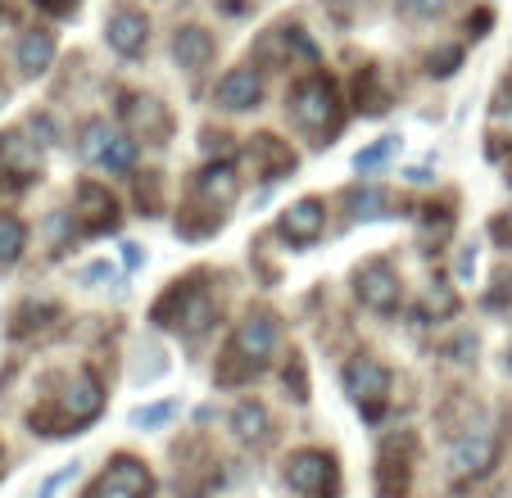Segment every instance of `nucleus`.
Listing matches in <instances>:
<instances>
[{
  "mask_svg": "<svg viewBox=\"0 0 512 498\" xmlns=\"http://www.w3.org/2000/svg\"><path fill=\"white\" fill-rule=\"evenodd\" d=\"M100 408H105V390H100L96 372L82 367V372L68 376L64 394H55L41 412H32V431H41V435H78L82 426L96 422Z\"/></svg>",
  "mask_w": 512,
  "mask_h": 498,
  "instance_id": "1",
  "label": "nucleus"
},
{
  "mask_svg": "<svg viewBox=\"0 0 512 498\" xmlns=\"http://www.w3.org/2000/svg\"><path fill=\"white\" fill-rule=\"evenodd\" d=\"M150 317H155V326H173L182 336H200V331L213 326L218 308H213V295L204 286H191V281L182 286V281H173V286L164 290V299L150 308Z\"/></svg>",
  "mask_w": 512,
  "mask_h": 498,
  "instance_id": "2",
  "label": "nucleus"
},
{
  "mask_svg": "<svg viewBox=\"0 0 512 498\" xmlns=\"http://www.w3.org/2000/svg\"><path fill=\"white\" fill-rule=\"evenodd\" d=\"M290 118L304 127V132H336L340 123V100H336V87H331V77L322 73H309L295 82V91H290Z\"/></svg>",
  "mask_w": 512,
  "mask_h": 498,
  "instance_id": "3",
  "label": "nucleus"
},
{
  "mask_svg": "<svg viewBox=\"0 0 512 498\" xmlns=\"http://www.w3.org/2000/svg\"><path fill=\"white\" fill-rule=\"evenodd\" d=\"M345 390H349V399H354V408L363 412L368 422H377L390 403V367L377 363V358H354L345 372Z\"/></svg>",
  "mask_w": 512,
  "mask_h": 498,
  "instance_id": "4",
  "label": "nucleus"
},
{
  "mask_svg": "<svg viewBox=\"0 0 512 498\" xmlns=\"http://www.w3.org/2000/svg\"><path fill=\"white\" fill-rule=\"evenodd\" d=\"M150 494H155L150 467L123 453V458H114L96 480H91V489L82 498H150Z\"/></svg>",
  "mask_w": 512,
  "mask_h": 498,
  "instance_id": "5",
  "label": "nucleus"
},
{
  "mask_svg": "<svg viewBox=\"0 0 512 498\" xmlns=\"http://www.w3.org/2000/svg\"><path fill=\"white\" fill-rule=\"evenodd\" d=\"M286 485L304 498H327L336 489V458L322 449H300L286 458Z\"/></svg>",
  "mask_w": 512,
  "mask_h": 498,
  "instance_id": "6",
  "label": "nucleus"
},
{
  "mask_svg": "<svg viewBox=\"0 0 512 498\" xmlns=\"http://www.w3.org/2000/svg\"><path fill=\"white\" fill-rule=\"evenodd\" d=\"M354 295L363 299V308L372 313H395L404 304V286H399V272L386 259H368L354 272Z\"/></svg>",
  "mask_w": 512,
  "mask_h": 498,
  "instance_id": "7",
  "label": "nucleus"
},
{
  "mask_svg": "<svg viewBox=\"0 0 512 498\" xmlns=\"http://www.w3.org/2000/svg\"><path fill=\"white\" fill-rule=\"evenodd\" d=\"M277 317L272 313H250L241 326H236L232 336V354L245 358V363L254 367V372H263V363L272 358V349H277Z\"/></svg>",
  "mask_w": 512,
  "mask_h": 498,
  "instance_id": "8",
  "label": "nucleus"
},
{
  "mask_svg": "<svg viewBox=\"0 0 512 498\" xmlns=\"http://www.w3.org/2000/svg\"><path fill=\"white\" fill-rule=\"evenodd\" d=\"M494 453H499V431H490V426H476V431H467L463 440H454L449 467H454L458 480L481 476V471H490Z\"/></svg>",
  "mask_w": 512,
  "mask_h": 498,
  "instance_id": "9",
  "label": "nucleus"
},
{
  "mask_svg": "<svg viewBox=\"0 0 512 498\" xmlns=\"http://www.w3.org/2000/svg\"><path fill=\"white\" fill-rule=\"evenodd\" d=\"M105 41L118 50V55H127V59L141 55L145 41H150V19H145L141 10H127V5H123V10L109 14V23H105Z\"/></svg>",
  "mask_w": 512,
  "mask_h": 498,
  "instance_id": "10",
  "label": "nucleus"
},
{
  "mask_svg": "<svg viewBox=\"0 0 512 498\" xmlns=\"http://www.w3.org/2000/svg\"><path fill=\"white\" fill-rule=\"evenodd\" d=\"M322 227H327L322 200H295L286 213H281V236H286L290 245H313V240L322 236Z\"/></svg>",
  "mask_w": 512,
  "mask_h": 498,
  "instance_id": "11",
  "label": "nucleus"
},
{
  "mask_svg": "<svg viewBox=\"0 0 512 498\" xmlns=\"http://www.w3.org/2000/svg\"><path fill=\"white\" fill-rule=\"evenodd\" d=\"M78 218L87 231H114L118 227V200L100 182L78 186Z\"/></svg>",
  "mask_w": 512,
  "mask_h": 498,
  "instance_id": "12",
  "label": "nucleus"
},
{
  "mask_svg": "<svg viewBox=\"0 0 512 498\" xmlns=\"http://www.w3.org/2000/svg\"><path fill=\"white\" fill-rule=\"evenodd\" d=\"M236 195H241V182H236L232 168H204L195 177V200H204V209L218 213V218H223V209H232Z\"/></svg>",
  "mask_w": 512,
  "mask_h": 498,
  "instance_id": "13",
  "label": "nucleus"
},
{
  "mask_svg": "<svg viewBox=\"0 0 512 498\" xmlns=\"http://www.w3.org/2000/svg\"><path fill=\"white\" fill-rule=\"evenodd\" d=\"M263 100V82L254 68H232V73H223V82H218V105L232 109V114H241V109H254Z\"/></svg>",
  "mask_w": 512,
  "mask_h": 498,
  "instance_id": "14",
  "label": "nucleus"
},
{
  "mask_svg": "<svg viewBox=\"0 0 512 498\" xmlns=\"http://www.w3.org/2000/svg\"><path fill=\"white\" fill-rule=\"evenodd\" d=\"M250 163L263 182H277V177H286L290 168H295V154H290L272 132H263V136H254V145H250Z\"/></svg>",
  "mask_w": 512,
  "mask_h": 498,
  "instance_id": "15",
  "label": "nucleus"
},
{
  "mask_svg": "<svg viewBox=\"0 0 512 498\" xmlns=\"http://www.w3.org/2000/svg\"><path fill=\"white\" fill-rule=\"evenodd\" d=\"M173 59H177V68H186V73H200V68H209V59H213V37L204 28H195V23H186V28H177V37H173Z\"/></svg>",
  "mask_w": 512,
  "mask_h": 498,
  "instance_id": "16",
  "label": "nucleus"
},
{
  "mask_svg": "<svg viewBox=\"0 0 512 498\" xmlns=\"http://www.w3.org/2000/svg\"><path fill=\"white\" fill-rule=\"evenodd\" d=\"M123 118L132 123V132H136V136L145 132V141H155V145L164 141L168 127H173L159 100H127V105H123Z\"/></svg>",
  "mask_w": 512,
  "mask_h": 498,
  "instance_id": "17",
  "label": "nucleus"
},
{
  "mask_svg": "<svg viewBox=\"0 0 512 498\" xmlns=\"http://www.w3.org/2000/svg\"><path fill=\"white\" fill-rule=\"evenodd\" d=\"M14 55H19V68L28 77H37V73H46L50 68V59H55V37H50V32H28V37L19 41V50H14Z\"/></svg>",
  "mask_w": 512,
  "mask_h": 498,
  "instance_id": "18",
  "label": "nucleus"
},
{
  "mask_svg": "<svg viewBox=\"0 0 512 498\" xmlns=\"http://www.w3.org/2000/svg\"><path fill=\"white\" fill-rule=\"evenodd\" d=\"M0 159L10 163V173L19 177V182H28V177H37V168H41V159H37V150H32L23 136H0Z\"/></svg>",
  "mask_w": 512,
  "mask_h": 498,
  "instance_id": "19",
  "label": "nucleus"
},
{
  "mask_svg": "<svg viewBox=\"0 0 512 498\" xmlns=\"http://www.w3.org/2000/svg\"><path fill=\"white\" fill-rule=\"evenodd\" d=\"M232 426H236V435H241L245 444H263L268 440V408L254 403V399H245L241 408L232 412Z\"/></svg>",
  "mask_w": 512,
  "mask_h": 498,
  "instance_id": "20",
  "label": "nucleus"
},
{
  "mask_svg": "<svg viewBox=\"0 0 512 498\" xmlns=\"http://www.w3.org/2000/svg\"><path fill=\"white\" fill-rule=\"evenodd\" d=\"M23 245H28V227L14 213H0V268H14L23 259Z\"/></svg>",
  "mask_w": 512,
  "mask_h": 498,
  "instance_id": "21",
  "label": "nucleus"
},
{
  "mask_svg": "<svg viewBox=\"0 0 512 498\" xmlns=\"http://www.w3.org/2000/svg\"><path fill=\"white\" fill-rule=\"evenodd\" d=\"M354 96H358V109H363V114H386V105H390V96H386V87H381V73H377V68H363V73H358Z\"/></svg>",
  "mask_w": 512,
  "mask_h": 498,
  "instance_id": "22",
  "label": "nucleus"
},
{
  "mask_svg": "<svg viewBox=\"0 0 512 498\" xmlns=\"http://www.w3.org/2000/svg\"><path fill=\"white\" fill-rule=\"evenodd\" d=\"M349 209H354V218H386L390 213V195L381 191V186H363V191H349Z\"/></svg>",
  "mask_w": 512,
  "mask_h": 498,
  "instance_id": "23",
  "label": "nucleus"
},
{
  "mask_svg": "<svg viewBox=\"0 0 512 498\" xmlns=\"http://www.w3.org/2000/svg\"><path fill=\"white\" fill-rule=\"evenodd\" d=\"M109 141H114V132H109V123H100V118H91L87 127H82V145H78V154L87 163H100L105 159V150H109Z\"/></svg>",
  "mask_w": 512,
  "mask_h": 498,
  "instance_id": "24",
  "label": "nucleus"
},
{
  "mask_svg": "<svg viewBox=\"0 0 512 498\" xmlns=\"http://www.w3.org/2000/svg\"><path fill=\"white\" fill-rule=\"evenodd\" d=\"M132 163H136V136H114L105 159H100V168H105V173H127Z\"/></svg>",
  "mask_w": 512,
  "mask_h": 498,
  "instance_id": "25",
  "label": "nucleus"
},
{
  "mask_svg": "<svg viewBox=\"0 0 512 498\" xmlns=\"http://www.w3.org/2000/svg\"><path fill=\"white\" fill-rule=\"evenodd\" d=\"M399 145H404L399 136H381V141H372L368 150H358V154H354V168H358V173H372V168H381V163H386L390 154L399 150Z\"/></svg>",
  "mask_w": 512,
  "mask_h": 498,
  "instance_id": "26",
  "label": "nucleus"
},
{
  "mask_svg": "<svg viewBox=\"0 0 512 498\" xmlns=\"http://www.w3.org/2000/svg\"><path fill=\"white\" fill-rule=\"evenodd\" d=\"M454 308H458V295H454V290H445V286H431V290H426V304H422V317H449V313H454Z\"/></svg>",
  "mask_w": 512,
  "mask_h": 498,
  "instance_id": "27",
  "label": "nucleus"
},
{
  "mask_svg": "<svg viewBox=\"0 0 512 498\" xmlns=\"http://www.w3.org/2000/svg\"><path fill=\"white\" fill-rule=\"evenodd\" d=\"M173 412H177V403H150V408L132 412V426H164Z\"/></svg>",
  "mask_w": 512,
  "mask_h": 498,
  "instance_id": "28",
  "label": "nucleus"
},
{
  "mask_svg": "<svg viewBox=\"0 0 512 498\" xmlns=\"http://www.w3.org/2000/svg\"><path fill=\"white\" fill-rule=\"evenodd\" d=\"M458 59H463V55H458V46H449V50H440V55H431V77H449Z\"/></svg>",
  "mask_w": 512,
  "mask_h": 498,
  "instance_id": "29",
  "label": "nucleus"
},
{
  "mask_svg": "<svg viewBox=\"0 0 512 498\" xmlns=\"http://www.w3.org/2000/svg\"><path fill=\"white\" fill-rule=\"evenodd\" d=\"M454 272H458V281H472V272H476V245H463V249H458Z\"/></svg>",
  "mask_w": 512,
  "mask_h": 498,
  "instance_id": "30",
  "label": "nucleus"
},
{
  "mask_svg": "<svg viewBox=\"0 0 512 498\" xmlns=\"http://www.w3.org/2000/svg\"><path fill=\"white\" fill-rule=\"evenodd\" d=\"M136 200L141 209H159V177L150 173V182H136Z\"/></svg>",
  "mask_w": 512,
  "mask_h": 498,
  "instance_id": "31",
  "label": "nucleus"
},
{
  "mask_svg": "<svg viewBox=\"0 0 512 498\" xmlns=\"http://www.w3.org/2000/svg\"><path fill=\"white\" fill-rule=\"evenodd\" d=\"M73 476H78V462H68L64 471H55V476H50L46 485H41V494H37V498H50V494H55L59 485H68V480H73Z\"/></svg>",
  "mask_w": 512,
  "mask_h": 498,
  "instance_id": "32",
  "label": "nucleus"
},
{
  "mask_svg": "<svg viewBox=\"0 0 512 498\" xmlns=\"http://www.w3.org/2000/svg\"><path fill=\"white\" fill-rule=\"evenodd\" d=\"M290 381H295V399H300V403L309 399V385H304V363H300V358L286 367V385H290Z\"/></svg>",
  "mask_w": 512,
  "mask_h": 498,
  "instance_id": "33",
  "label": "nucleus"
},
{
  "mask_svg": "<svg viewBox=\"0 0 512 498\" xmlns=\"http://www.w3.org/2000/svg\"><path fill=\"white\" fill-rule=\"evenodd\" d=\"M399 10L408 14H435V10H445V0H395Z\"/></svg>",
  "mask_w": 512,
  "mask_h": 498,
  "instance_id": "34",
  "label": "nucleus"
},
{
  "mask_svg": "<svg viewBox=\"0 0 512 498\" xmlns=\"http://www.w3.org/2000/svg\"><path fill=\"white\" fill-rule=\"evenodd\" d=\"M494 109H499V114H512V77L499 87V105H494Z\"/></svg>",
  "mask_w": 512,
  "mask_h": 498,
  "instance_id": "35",
  "label": "nucleus"
},
{
  "mask_svg": "<svg viewBox=\"0 0 512 498\" xmlns=\"http://www.w3.org/2000/svg\"><path fill=\"white\" fill-rule=\"evenodd\" d=\"M123 263H127V268H141V245H132V240H127V245H123Z\"/></svg>",
  "mask_w": 512,
  "mask_h": 498,
  "instance_id": "36",
  "label": "nucleus"
},
{
  "mask_svg": "<svg viewBox=\"0 0 512 498\" xmlns=\"http://www.w3.org/2000/svg\"><path fill=\"white\" fill-rule=\"evenodd\" d=\"M508 186H512V163H508Z\"/></svg>",
  "mask_w": 512,
  "mask_h": 498,
  "instance_id": "37",
  "label": "nucleus"
},
{
  "mask_svg": "<svg viewBox=\"0 0 512 498\" xmlns=\"http://www.w3.org/2000/svg\"><path fill=\"white\" fill-rule=\"evenodd\" d=\"M508 358H512V354H508Z\"/></svg>",
  "mask_w": 512,
  "mask_h": 498,
  "instance_id": "38",
  "label": "nucleus"
}]
</instances>
